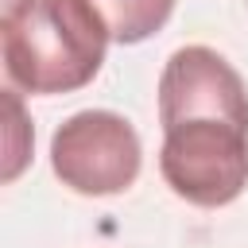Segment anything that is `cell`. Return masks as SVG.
<instances>
[{
  "mask_svg": "<svg viewBox=\"0 0 248 248\" xmlns=\"http://www.w3.org/2000/svg\"><path fill=\"white\" fill-rule=\"evenodd\" d=\"M89 4L105 16L112 43H124V46L151 39L174 12V0H89Z\"/></svg>",
  "mask_w": 248,
  "mask_h": 248,
  "instance_id": "5",
  "label": "cell"
},
{
  "mask_svg": "<svg viewBox=\"0 0 248 248\" xmlns=\"http://www.w3.org/2000/svg\"><path fill=\"white\" fill-rule=\"evenodd\" d=\"M163 182L190 205L217 209L248 186V132L229 120H182L163 128Z\"/></svg>",
  "mask_w": 248,
  "mask_h": 248,
  "instance_id": "2",
  "label": "cell"
},
{
  "mask_svg": "<svg viewBox=\"0 0 248 248\" xmlns=\"http://www.w3.org/2000/svg\"><path fill=\"white\" fill-rule=\"evenodd\" d=\"M143 147L136 128L108 108H85L58 124L50 140V167L74 194L105 198L140 178Z\"/></svg>",
  "mask_w": 248,
  "mask_h": 248,
  "instance_id": "3",
  "label": "cell"
},
{
  "mask_svg": "<svg viewBox=\"0 0 248 248\" xmlns=\"http://www.w3.org/2000/svg\"><path fill=\"white\" fill-rule=\"evenodd\" d=\"M12 4H19V0H4V8H12Z\"/></svg>",
  "mask_w": 248,
  "mask_h": 248,
  "instance_id": "6",
  "label": "cell"
},
{
  "mask_svg": "<svg viewBox=\"0 0 248 248\" xmlns=\"http://www.w3.org/2000/svg\"><path fill=\"white\" fill-rule=\"evenodd\" d=\"M108 39L112 31L89 0H19L0 16L8 81L39 97L89 85Z\"/></svg>",
  "mask_w": 248,
  "mask_h": 248,
  "instance_id": "1",
  "label": "cell"
},
{
  "mask_svg": "<svg viewBox=\"0 0 248 248\" xmlns=\"http://www.w3.org/2000/svg\"><path fill=\"white\" fill-rule=\"evenodd\" d=\"M229 120L248 132V89L240 74L209 46H178L159 74V124Z\"/></svg>",
  "mask_w": 248,
  "mask_h": 248,
  "instance_id": "4",
  "label": "cell"
}]
</instances>
